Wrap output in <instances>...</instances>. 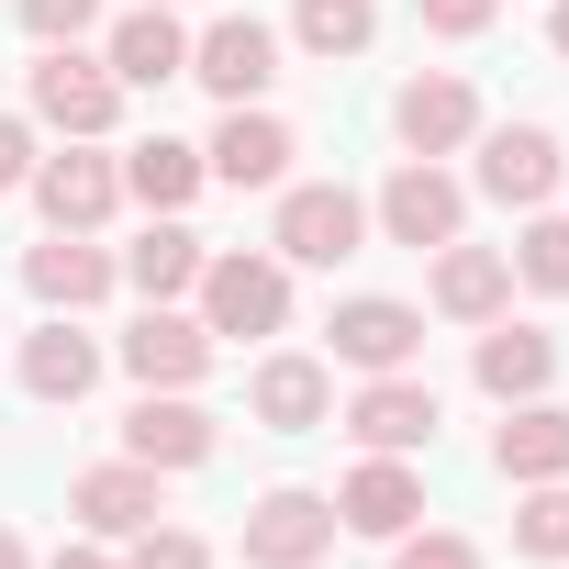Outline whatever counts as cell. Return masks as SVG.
I'll list each match as a JSON object with an SVG mask.
<instances>
[{
	"label": "cell",
	"instance_id": "cell-12",
	"mask_svg": "<svg viewBox=\"0 0 569 569\" xmlns=\"http://www.w3.org/2000/svg\"><path fill=\"white\" fill-rule=\"evenodd\" d=\"M413 347H425V313H402V302H347V313H336V358L369 369V380L413 369Z\"/></svg>",
	"mask_w": 569,
	"mask_h": 569
},
{
	"label": "cell",
	"instance_id": "cell-16",
	"mask_svg": "<svg viewBox=\"0 0 569 569\" xmlns=\"http://www.w3.org/2000/svg\"><path fill=\"white\" fill-rule=\"evenodd\" d=\"M391 123H402V146H413V157H447V146L480 123V101H469V79H447V68H436V79H413V90L391 101Z\"/></svg>",
	"mask_w": 569,
	"mask_h": 569
},
{
	"label": "cell",
	"instance_id": "cell-29",
	"mask_svg": "<svg viewBox=\"0 0 569 569\" xmlns=\"http://www.w3.org/2000/svg\"><path fill=\"white\" fill-rule=\"evenodd\" d=\"M134 569H212V558H201V536H179V525H146V536H134Z\"/></svg>",
	"mask_w": 569,
	"mask_h": 569
},
{
	"label": "cell",
	"instance_id": "cell-2",
	"mask_svg": "<svg viewBox=\"0 0 569 569\" xmlns=\"http://www.w3.org/2000/svg\"><path fill=\"white\" fill-rule=\"evenodd\" d=\"M34 112L57 123V134H101L112 112H123V79L101 68V57H79V46H46V68H34Z\"/></svg>",
	"mask_w": 569,
	"mask_h": 569
},
{
	"label": "cell",
	"instance_id": "cell-19",
	"mask_svg": "<svg viewBox=\"0 0 569 569\" xmlns=\"http://www.w3.org/2000/svg\"><path fill=\"white\" fill-rule=\"evenodd\" d=\"M23 279H34V291H46L57 313H90V302L112 291V257H101L90 234H46V246L23 257Z\"/></svg>",
	"mask_w": 569,
	"mask_h": 569
},
{
	"label": "cell",
	"instance_id": "cell-14",
	"mask_svg": "<svg viewBox=\"0 0 569 569\" xmlns=\"http://www.w3.org/2000/svg\"><path fill=\"white\" fill-rule=\"evenodd\" d=\"M123 90H157V79H190V34L168 23V0H146L134 23H112V57H101Z\"/></svg>",
	"mask_w": 569,
	"mask_h": 569
},
{
	"label": "cell",
	"instance_id": "cell-35",
	"mask_svg": "<svg viewBox=\"0 0 569 569\" xmlns=\"http://www.w3.org/2000/svg\"><path fill=\"white\" fill-rule=\"evenodd\" d=\"M0 569H23V536H12V525H0Z\"/></svg>",
	"mask_w": 569,
	"mask_h": 569
},
{
	"label": "cell",
	"instance_id": "cell-23",
	"mask_svg": "<svg viewBox=\"0 0 569 569\" xmlns=\"http://www.w3.org/2000/svg\"><path fill=\"white\" fill-rule=\"evenodd\" d=\"M123 190H134L146 212H179V201L201 190V146H179V134H146V146L123 157Z\"/></svg>",
	"mask_w": 569,
	"mask_h": 569
},
{
	"label": "cell",
	"instance_id": "cell-28",
	"mask_svg": "<svg viewBox=\"0 0 569 569\" xmlns=\"http://www.w3.org/2000/svg\"><path fill=\"white\" fill-rule=\"evenodd\" d=\"M525 279H536V291H569V223L547 212V223H525V257H513Z\"/></svg>",
	"mask_w": 569,
	"mask_h": 569
},
{
	"label": "cell",
	"instance_id": "cell-5",
	"mask_svg": "<svg viewBox=\"0 0 569 569\" xmlns=\"http://www.w3.org/2000/svg\"><path fill=\"white\" fill-rule=\"evenodd\" d=\"M190 79H201V90H212V101H257V90H268V79H279V34H268V23H246V12H234V23H212V34H201V46H190Z\"/></svg>",
	"mask_w": 569,
	"mask_h": 569
},
{
	"label": "cell",
	"instance_id": "cell-11",
	"mask_svg": "<svg viewBox=\"0 0 569 569\" xmlns=\"http://www.w3.org/2000/svg\"><path fill=\"white\" fill-rule=\"evenodd\" d=\"M68 513H79L90 536H146V525H157L168 502H157V469H146V458H123V469H79Z\"/></svg>",
	"mask_w": 569,
	"mask_h": 569
},
{
	"label": "cell",
	"instance_id": "cell-8",
	"mask_svg": "<svg viewBox=\"0 0 569 569\" xmlns=\"http://www.w3.org/2000/svg\"><path fill=\"white\" fill-rule=\"evenodd\" d=\"M380 223H391V246H413V257H425V246H458V179L413 157V168L380 190Z\"/></svg>",
	"mask_w": 569,
	"mask_h": 569
},
{
	"label": "cell",
	"instance_id": "cell-17",
	"mask_svg": "<svg viewBox=\"0 0 569 569\" xmlns=\"http://www.w3.org/2000/svg\"><path fill=\"white\" fill-rule=\"evenodd\" d=\"M480 190H491V201H547V190H558V134L502 123V134L480 146Z\"/></svg>",
	"mask_w": 569,
	"mask_h": 569
},
{
	"label": "cell",
	"instance_id": "cell-26",
	"mask_svg": "<svg viewBox=\"0 0 569 569\" xmlns=\"http://www.w3.org/2000/svg\"><path fill=\"white\" fill-rule=\"evenodd\" d=\"M291 34H302L313 57H358V46L380 34V12H369V0H302V12H291Z\"/></svg>",
	"mask_w": 569,
	"mask_h": 569
},
{
	"label": "cell",
	"instance_id": "cell-30",
	"mask_svg": "<svg viewBox=\"0 0 569 569\" xmlns=\"http://www.w3.org/2000/svg\"><path fill=\"white\" fill-rule=\"evenodd\" d=\"M90 12H101V0H23V23H34L46 46H79V34H90Z\"/></svg>",
	"mask_w": 569,
	"mask_h": 569
},
{
	"label": "cell",
	"instance_id": "cell-22",
	"mask_svg": "<svg viewBox=\"0 0 569 569\" xmlns=\"http://www.w3.org/2000/svg\"><path fill=\"white\" fill-rule=\"evenodd\" d=\"M325 402H336V380H325L313 358H268V369H257V425H279V436H313Z\"/></svg>",
	"mask_w": 569,
	"mask_h": 569
},
{
	"label": "cell",
	"instance_id": "cell-4",
	"mask_svg": "<svg viewBox=\"0 0 569 569\" xmlns=\"http://www.w3.org/2000/svg\"><path fill=\"white\" fill-rule=\"evenodd\" d=\"M358 234H369L358 190H291L279 201V257L291 268H336V257H358Z\"/></svg>",
	"mask_w": 569,
	"mask_h": 569
},
{
	"label": "cell",
	"instance_id": "cell-1",
	"mask_svg": "<svg viewBox=\"0 0 569 569\" xmlns=\"http://www.w3.org/2000/svg\"><path fill=\"white\" fill-rule=\"evenodd\" d=\"M201 325L212 336H279L291 325V268L279 257H201Z\"/></svg>",
	"mask_w": 569,
	"mask_h": 569
},
{
	"label": "cell",
	"instance_id": "cell-32",
	"mask_svg": "<svg viewBox=\"0 0 569 569\" xmlns=\"http://www.w3.org/2000/svg\"><path fill=\"white\" fill-rule=\"evenodd\" d=\"M23 179H34V134L0 112V190H23Z\"/></svg>",
	"mask_w": 569,
	"mask_h": 569
},
{
	"label": "cell",
	"instance_id": "cell-21",
	"mask_svg": "<svg viewBox=\"0 0 569 569\" xmlns=\"http://www.w3.org/2000/svg\"><path fill=\"white\" fill-rule=\"evenodd\" d=\"M502 291H513V268H502L491 246H447V257H436V313L491 325V313H502Z\"/></svg>",
	"mask_w": 569,
	"mask_h": 569
},
{
	"label": "cell",
	"instance_id": "cell-18",
	"mask_svg": "<svg viewBox=\"0 0 569 569\" xmlns=\"http://www.w3.org/2000/svg\"><path fill=\"white\" fill-rule=\"evenodd\" d=\"M491 469L502 480H569V413L558 402H513V425L491 436Z\"/></svg>",
	"mask_w": 569,
	"mask_h": 569
},
{
	"label": "cell",
	"instance_id": "cell-6",
	"mask_svg": "<svg viewBox=\"0 0 569 569\" xmlns=\"http://www.w3.org/2000/svg\"><path fill=\"white\" fill-rule=\"evenodd\" d=\"M123 369H134L146 391H179V380H201V369H212V325H190V313L146 302V325L123 336Z\"/></svg>",
	"mask_w": 569,
	"mask_h": 569
},
{
	"label": "cell",
	"instance_id": "cell-7",
	"mask_svg": "<svg viewBox=\"0 0 569 569\" xmlns=\"http://www.w3.org/2000/svg\"><path fill=\"white\" fill-rule=\"evenodd\" d=\"M23 190L46 201V223H57V234H90V223L123 201V168H112V157H46Z\"/></svg>",
	"mask_w": 569,
	"mask_h": 569
},
{
	"label": "cell",
	"instance_id": "cell-9",
	"mask_svg": "<svg viewBox=\"0 0 569 569\" xmlns=\"http://www.w3.org/2000/svg\"><path fill=\"white\" fill-rule=\"evenodd\" d=\"M347 436H358V447H380V458H402V447H436V391L391 369V380H369V391H358Z\"/></svg>",
	"mask_w": 569,
	"mask_h": 569
},
{
	"label": "cell",
	"instance_id": "cell-25",
	"mask_svg": "<svg viewBox=\"0 0 569 569\" xmlns=\"http://www.w3.org/2000/svg\"><path fill=\"white\" fill-rule=\"evenodd\" d=\"M123 268H134V291H146V302H179L190 279H201V234H179V223H157V234H146V246H134Z\"/></svg>",
	"mask_w": 569,
	"mask_h": 569
},
{
	"label": "cell",
	"instance_id": "cell-24",
	"mask_svg": "<svg viewBox=\"0 0 569 569\" xmlns=\"http://www.w3.org/2000/svg\"><path fill=\"white\" fill-rule=\"evenodd\" d=\"M547 369H558V347H547L536 325H502V336H480V391H491V402H525V391H547Z\"/></svg>",
	"mask_w": 569,
	"mask_h": 569
},
{
	"label": "cell",
	"instance_id": "cell-13",
	"mask_svg": "<svg viewBox=\"0 0 569 569\" xmlns=\"http://www.w3.org/2000/svg\"><path fill=\"white\" fill-rule=\"evenodd\" d=\"M413 513H425V480H413L402 458H369V469L336 491V525H347V536H413Z\"/></svg>",
	"mask_w": 569,
	"mask_h": 569
},
{
	"label": "cell",
	"instance_id": "cell-15",
	"mask_svg": "<svg viewBox=\"0 0 569 569\" xmlns=\"http://www.w3.org/2000/svg\"><path fill=\"white\" fill-rule=\"evenodd\" d=\"M201 168H212V179H234V190H268L279 168H291V123H268V112H246V101H234Z\"/></svg>",
	"mask_w": 569,
	"mask_h": 569
},
{
	"label": "cell",
	"instance_id": "cell-3",
	"mask_svg": "<svg viewBox=\"0 0 569 569\" xmlns=\"http://www.w3.org/2000/svg\"><path fill=\"white\" fill-rule=\"evenodd\" d=\"M325 547H336V502H313V491H268L246 513V558L257 569H313Z\"/></svg>",
	"mask_w": 569,
	"mask_h": 569
},
{
	"label": "cell",
	"instance_id": "cell-27",
	"mask_svg": "<svg viewBox=\"0 0 569 569\" xmlns=\"http://www.w3.org/2000/svg\"><path fill=\"white\" fill-rule=\"evenodd\" d=\"M513 547H525V558H569V480H536V491H525Z\"/></svg>",
	"mask_w": 569,
	"mask_h": 569
},
{
	"label": "cell",
	"instance_id": "cell-33",
	"mask_svg": "<svg viewBox=\"0 0 569 569\" xmlns=\"http://www.w3.org/2000/svg\"><path fill=\"white\" fill-rule=\"evenodd\" d=\"M491 12H502V0H425V23H436V34H480Z\"/></svg>",
	"mask_w": 569,
	"mask_h": 569
},
{
	"label": "cell",
	"instance_id": "cell-36",
	"mask_svg": "<svg viewBox=\"0 0 569 569\" xmlns=\"http://www.w3.org/2000/svg\"><path fill=\"white\" fill-rule=\"evenodd\" d=\"M547 46H558V57H569V0H558V23H547Z\"/></svg>",
	"mask_w": 569,
	"mask_h": 569
},
{
	"label": "cell",
	"instance_id": "cell-31",
	"mask_svg": "<svg viewBox=\"0 0 569 569\" xmlns=\"http://www.w3.org/2000/svg\"><path fill=\"white\" fill-rule=\"evenodd\" d=\"M391 569H480V558H469V536H402Z\"/></svg>",
	"mask_w": 569,
	"mask_h": 569
},
{
	"label": "cell",
	"instance_id": "cell-20",
	"mask_svg": "<svg viewBox=\"0 0 569 569\" xmlns=\"http://www.w3.org/2000/svg\"><path fill=\"white\" fill-rule=\"evenodd\" d=\"M101 380V347L79 336V325H46V336H23V391L34 402H79Z\"/></svg>",
	"mask_w": 569,
	"mask_h": 569
},
{
	"label": "cell",
	"instance_id": "cell-34",
	"mask_svg": "<svg viewBox=\"0 0 569 569\" xmlns=\"http://www.w3.org/2000/svg\"><path fill=\"white\" fill-rule=\"evenodd\" d=\"M57 569H112V558L101 547H57Z\"/></svg>",
	"mask_w": 569,
	"mask_h": 569
},
{
	"label": "cell",
	"instance_id": "cell-10",
	"mask_svg": "<svg viewBox=\"0 0 569 569\" xmlns=\"http://www.w3.org/2000/svg\"><path fill=\"white\" fill-rule=\"evenodd\" d=\"M123 447H134L146 469H201V458H212V413L179 402V391H146V402L123 413Z\"/></svg>",
	"mask_w": 569,
	"mask_h": 569
}]
</instances>
